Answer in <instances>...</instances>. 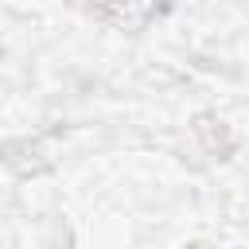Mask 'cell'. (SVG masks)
<instances>
[{"mask_svg":"<svg viewBox=\"0 0 249 249\" xmlns=\"http://www.w3.org/2000/svg\"><path fill=\"white\" fill-rule=\"evenodd\" d=\"M93 16H97V19H117L121 27H140L144 19H152V16H156V8H140V12H132V8H128V12H109V8H97Z\"/></svg>","mask_w":249,"mask_h":249,"instance_id":"obj_2","label":"cell"},{"mask_svg":"<svg viewBox=\"0 0 249 249\" xmlns=\"http://www.w3.org/2000/svg\"><path fill=\"white\" fill-rule=\"evenodd\" d=\"M195 136L202 140L206 156H214V160H230V152H233V132H230L218 117L198 113V117H195Z\"/></svg>","mask_w":249,"mask_h":249,"instance_id":"obj_1","label":"cell"}]
</instances>
